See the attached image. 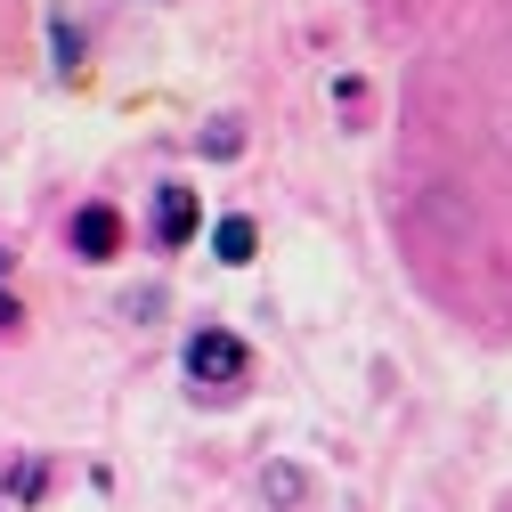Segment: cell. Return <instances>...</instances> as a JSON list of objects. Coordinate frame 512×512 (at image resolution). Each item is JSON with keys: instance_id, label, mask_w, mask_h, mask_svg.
Instances as JSON below:
<instances>
[{"instance_id": "3", "label": "cell", "mask_w": 512, "mask_h": 512, "mask_svg": "<svg viewBox=\"0 0 512 512\" xmlns=\"http://www.w3.org/2000/svg\"><path fill=\"white\" fill-rule=\"evenodd\" d=\"M196 187H163V204H155V236L163 244H187V236H196Z\"/></svg>"}, {"instance_id": "4", "label": "cell", "mask_w": 512, "mask_h": 512, "mask_svg": "<svg viewBox=\"0 0 512 512\" xmlns=\"http://www.w3.org/2000/svg\"><path fill=\"white\" fill-rule=\"evenodd\" d=\"M252 244H261V228H252V220H244V212H236V220H220V228H212V252H220V261H228V269H244V261H252Z\"/></svg>"}, {"instance_id": "1", "label": "cell", "mask_w": 512, "mask_h": 512, "mask_svg": "<svg viewBox=\"0 0 512 512\" xmlns=\"http://www.w3.org/2000/svg\"><path fill=\"white\" fill-rule=\"evenodd\" d=\"M244 342L228 334V326H204V334H187V374L196 382H212V391H228V382H244Z\"/></svg>"}, {"instance_id": "7", "label": "cell", "mask_w": 512, "mask_h": 512, "mask_svg": "<svg viewBox=\"0 0 512 512\" xmlns=\"http://www.w3.org/2000/svg\"><path fill=\"white\" fill-rule=\"evenodd\" d=\"M244 147V131H236V122H220V131H204V155H236Z\"/></svg>"}, {"instance_id": "6", "label": "cell", "mask_w": 512, "mask_h": 512, "mask_svg": "<svg viewBox=\"0 0 512 512\" xmlns=\"http://www.w3.org/2000/svg\"><path fill=\"white\" fill-rule=\"evenodd\" d=\"M269 496H277V504H301V496H309V480H301L293 464H269Z\"/></svg>"}, {"instance_id": "2", "label": "cell", "mask_w": 512, "mask_h": 512, "mask_svg": "<svg viewBox=\"0 0 512 512\" xmlns=\"http://www.w3.org/2000/svg\"><path fill=\"white\" fill-rule=\"evenodd\" d=\"M74 252H82V261H114V252H122V212L114 204H82L74 212Z\"/></svg>"}, {"instance_id": "5", "label": "cell", "mask_w": 512, "mask_h": 512, "mask_svg": "<svg viewBox=\"0 0 512 512\" xmlns=\"http://www.w3.org/2000/svg\"><path fill=\"white\" fill-rule=\"evenodd\" d=\"M49 41H57V66H66V74H82V33H74L66 17H49Z\"/></svg>"}]
</instances>
